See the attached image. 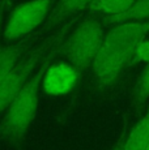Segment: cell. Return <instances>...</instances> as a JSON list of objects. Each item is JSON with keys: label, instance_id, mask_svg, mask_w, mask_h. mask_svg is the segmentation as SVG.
I'll list each match as a JSON object with an SVG mask.
<instances>
[{"label": "cell", "instance_id": "5", "mask_svg": "<svg viewBox=\"0 0 149 150\" xmlns=\"http://www.w3.org/2000/svg\"><path fill=\"white\" fill-rule=\"evenodd\" d=\"M55 41H53L48 46H41L26 52L18 60L12 71L0 81V114L5 112L8 106L12 103L18 91L39 65L41 57L46 55V50H48Z\"/></svg>", "mask_w": 149, "mask_h": 150}, {"label": "cell", "instance_id": "8", "mask_svg": "<svg viewBox=\"0 0 149 150\" xmlns=\"http://www.w3.org/2000/svg\"><path fill=\"white\" fill-rule=\"evenodd\" d=\"M149 20V0H135V3L126 12L116 16L102 17L104 25H119L128 21H145Z\"/></svg>", "mask_w": 149, "mask_h": 150}, {"label": "cell", "instance_id": "1", "mask_svg": "<svg viewBox=\"0 0 149 150\" xmlns=\"http://www.w3.org/2000/svg\"><path fill=\"white\" fill-rule=\"evenodd\" d=\"M149 31V20L115 25L104 37L93 63L94 74L101 86L111 85L120 72L132 63L139 43Z\"/></svg>", "mask_w": 149, "mask_h": 150}, {"label": "cell", "instance_id": "11", "mask_svg": "<svg viewBox=\"0 0 149 150\" xmlns=\"http://www.w3.org/2000/svg\"><path fill=\"white\" fill-rule=\"evenodd\" d=\"M22 55V46H8L0 48V81L13 69Z\"/></svg>", "mask_w": 149, "mask_h": 150}, {"label": "cell", "instance_id": "14", "mask_svg": "<svg viewBox=\"0 0 149 150\" xmlns=\"http://www.w3.org/2000/svg\"><path fill=\"white\" fill-rule=\"evenodd\" d=\"M7 3H8V0H0V21L3 20V14H4V9H5Z\"/></svg>", "mask_w": 149, "mask_h": 150}, {"label": "cell", "instance_id": "9", "mask_svg": "<svg viewBox=\"0 0 149 150\" xmlns=\"http://www.w3.org/2000/svg\"><path fill=\"white\" fill-rule=\"evenodd\" d=\"M149 144V112L140 120L124 144V150H147Z\"/></svg>", "mask_w": 149, "mask_h": 150}, {"label": "cell", "instance_id": "13", "mask_svg": "<svg viewBox=\"0 0 149 150\" xmlns=\"http://www.w3.org/2000/svg\"><path fill=\"white\" fill-rule=\"evenodd\" d=\"M149 97V63L145 68L144 73L141 76V80L139 82V88H137V98L139 99H145Z\"/></svg>", "mask_w": 149, "mask_h": 150}, {"label": "cell", "instance_id": "10", "mask_svg": "<svg viewBox=\"0 0 149 150\" xmlns=\"http://www.w3.org/2000/svg\"><path fill=\"white\" fill-rule=\"evenodd\" d=\"M135 3V0H93L88 7L90 13L105 16H116L128 9Z\"/></svg>", "mask_w": 149, "mask_h": 150}, {"label": "cell", "instance_id": "6", "mask_svg": "<svg viewBox=\"0 0 149 150\" xmlns=\"http://www.w3.org/2000/svg\"><path fill=\"white\" fill-rule=\"evenodd\" d=\"M79 69L70 63H54L46 69L42 79V89L46 94L60 97L68 94L79 80Z\"/></svg>", "mask_w": 149, "mask_h": 150}, {"label": "cell", "instance_id": "12", "mask_svg": "<svg viewBox=\"0 0 149 150\" xmlns=\"http://www.w3.org/2000/svg\"><path fill=\"white\" fill-rule=\"evenodd\" d=\"M135 62L149 63V41L148 39H143V41L139 43V46L136 47L132 63H135Z\"/></svg>", "mask_w": 149, "mask_h": 150}, {"label": "cell", "instance_id": "7", "mask_svg": "<svg viewBox=\"0 0 149 150\" xmlns=\"http://www.w3.org/2000/svg\"><path fill=\"white\" fill-rule=\"evenodd\" d=\"M92 3L93 0H58L45 22V30L62 24L63 21L80 13L81 11L88 9Z\"/></svg>", "mask_w": 149, "mask_h": 150}, {"label": "cell", "instance_id": "16", "mask_svg": "<svg viewBox=\"0 0 149 150\" xmlns=\"http://www.w3.org/2000/svg\"><path fill=\"white\" fill-rule=\"evenodd\" d=\"M147 150H149V144H148V148H147Z\"/></svg>", "mask_w": 149, "mask_h": 150}, {"label": "cell", "instance_id": "4", "mask_svg": "<svg viewBox=\"0 0 149 150\" xmlns=\"http://www.w3.org/2000/svg\"><path fill=\"white\" fill-rule=\"evenodd\" d=\"M53 7L54 0H29L17 5L4 28V39L12 42L29 35L47 20Z\"/></svg>", "mask_w": 149, "mask_h": 150}, {"label": "cell", "instance_id": "3", "mask_svg": "<svg viewBox=\"0 0 149 150\" xmlns=\"http://www.w3.org/2000/svg\"><path fill=\"white\" fill-rule=\"evenodd\" d=\"M104 37L102 21L94 17H87L62 43L60 52L70 64L79 71L87 69L93 65Z\"/></svg>", "mask_w": 149, "mask_h": 150}, {"label": "cell", "instance_id": "15", "mask_svg": "<svg viewBox=\"0 0 149 150\" xmlns=\"http://www.w3.org/2000/svg\"><path fill=\"white\" fill-rule=\"evenodd\" d=\"M114 150H124V144H123V140H119L118 145L115 146V149Z\"/></svg>", "mask_w": 149, "mask_h": 150}, {"label": "cell", "instance_id": "2", "mask_svg": "<svg viewBox=\"0 0 149 150\" xmlns=\"http://www.w3.org/2000/svg\"><path fill=\"white\" fill-rule=\"evenodd\" d=\"M62 37L54 43L50 51H47L34 73L5 110L4 116L0 122V137L5 138L7 141L16 142V141H21L26 134L38 110V96L39 89L42 86L43 74L48 65L54 62L56 54L60 51L62 45L59 46V43L62 42L60 41Z\"/></svg>", "mask_w": 149, "mask_h": 150}]
</instances>
